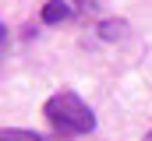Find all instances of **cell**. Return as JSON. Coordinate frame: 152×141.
Segmentation results:
<instances>
[{"mask_svg": "<svg viewBox=\"0 0 152 141\" xmlns=\"http://www.w3.org/2000/svg\"><path fill=\"white\" fill-rule=\"evenodd\" d=\"M0 141H42V134L25 127H0Z\"/></svg>", "mask_w": 152, "mask_h": 141, "instance_id": "cell-3", "label": "cell"}, {"mask_svg": "<svg viewBox=\"0 0 152 141\" xmlns=\"http://www.w3.org/2000/svg\"><path fill=\"white\" fill-rule=\"evenodd\" d=\"M145 141H152V127H149V134H145Z\"/></svg>", "mask_w": 152, "mask_h": 141, "instance_id": "cell-6", "label": "cell"}, {"mask_svg": "<svg viewBox=\"0 0 152 141\" xmlns=\"http://www.w3.org/2000/svg\"><path fill=\"white\" fill-rule=\"evenodd\" d=\"M7 46H11V32H7V25L0 21V57L7 53Z\"/></svg>", "mask_w": 152, "mask_h": 141, "instance_id": "cell-5", "label": "cell"}, {"mask_svg": "<svg viewBox=\"0 0 152 141\" xmlns=\"http://www.w3.org/2000/svg\"><path fill=\"white\" fill-rule=\"evenodd\" d=\"M39 18H42L46 25L71 21V18H75V0H46V4H42V11H39Z\"/></svg>", "mask_w": 152, "mask_h": 141, "instance_id": "cell-2", "label": "cell"}, {"mask_svg": "<svg viewBox=\"0 0 152 141\" xmlns=\"http://www.w3.org/2000/svg\"><path fill=\"white\" fill-rule=\"evenodd\" d=\"M42 116H46L57 131H64V134H92V131H96V113H92V106L85 102L78 92H71V88L50 95L46 106H42Z\"/></svg>", "mask_w": 152, "mask_h": 141, "instance_id": "cell-1", "label": "cell"}, {"mask_svg": "<svg viewBox=\"0 0 152 141\" xmlns=\"http://www.w3.org/2000/svg\"><path fill=\"white\" fill-rule=\"evenodd\" d=\"M120 32H124V21H103V25H99V39H103V42L117 39Z\"/></svg>", "mask_w": 152, "mask_h": 141, "instance_id": "cell-4", "label": "cell"}]
</instances>
